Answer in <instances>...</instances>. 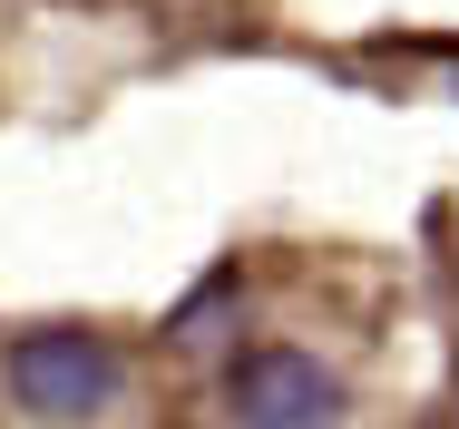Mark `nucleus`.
<instances>
[{
    "mask_svg": "<svg viewBox=\"0 0 459 429\" xmlns=\"http://www.w3.org/2000/svg\"><path fill=\"white\" fill-rule=\"evenodd\" d=\"M225 410L245 429H342V381L313 351H245L225 371Z\"/></svg>",
    "mask_w": 459,
    "mask_h": 429,
    "instance_id": "2",
    "label": "nucleus"
},
{
    "mask_svg": "<svg viewBox=\"0 0 459 429\" xmlns=\"http://www.w3.org/2000/svg\"><path fill=\"white\" fill-rule=\"evenodd\" d=\"M117 390H127V371H117V351L98 342V332H20V342H10V400H20L30 420L79 429V420H98Z\"/></svg>",
    "mask_w": 459,
    "mask_h": 429,
    "instance_id": "1",
    "label": "nucleus"
}]
</instances>
